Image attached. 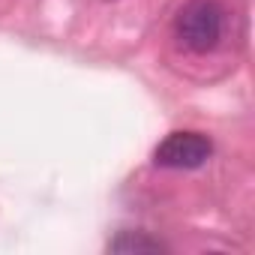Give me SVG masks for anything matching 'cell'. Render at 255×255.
Returning a JSON list of instances; mask_svg holds the SVG:
<instances>
[{
	"mask_svg": "<svg viewBox=\"0 0 255 255\" xmlns=\"http://www.w3.org/2000/svg\"><path fill=\"white\" fill-rule=\"evenodd\" d=\"M225 33V9L216 0H189L174 18L177 42L192 54H207Z\"/></svg>",
	"mask_w": 255,
	"mask_h": 255,
	"instance_id": "obj_1",
	"label": "cell"
},
{
	"mask_svg": "<svg viewBox=\"0 0 255 255\" xmlns=\"http://www.w3.org/2000/svg\"><path fill=\"white\" fill-rule=\"evenodd\" d=\"M165 243H159L156 237H147L144 231H120L111 243H108V252H162Z\"/></svg>",
	"mask_w": 255,
	"mask_h": 255,
	"instance_id": "obj_3",
	"label": "cell"
},
{
	"mask_svg": "<svg viewBox=\"0 0 255 255\" xmlns=\"http://www.w3.org/2000/svg\"><path fill=\"white\" fill-rule=\"evenodd\" d=\"M213 144L207 135L201 132H171L165 135L156 150H153V162L159 168H198L210 159Z\"/></svg>",
	"mask_w": 255,
	"mask_h": 255,
	"instance_id": "obj_2",
	"label": "cell"
}]
</instances>
